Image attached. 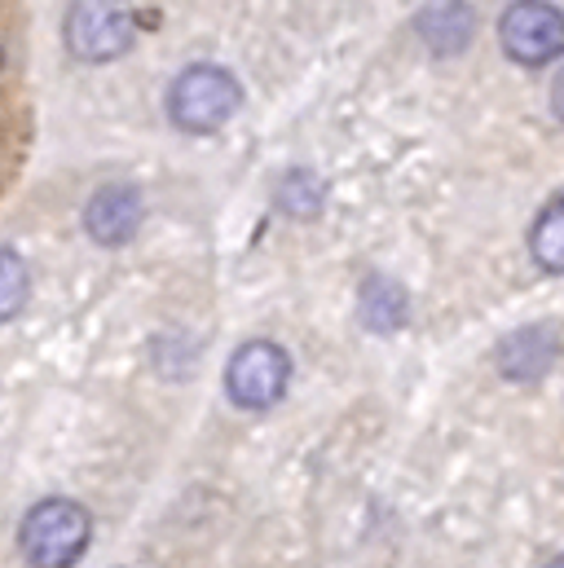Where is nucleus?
Wrapping results in <instances>:
<instances>
[{
    "instance_id": "nucleus-1",
    "label": "nucleus",
    "mask_w": 564,
    "mask_h": 568,
    "mask_svg": "<svg viewBox=\"0 0 564 568\" xmlns=\"http://www.w3.org/2000/svg\"><path fill=\"white\" fill-rule=\"evenodd\" d=\"M239 106H243V84L216 62L185 67L168 89V120L181 133H194V138H208V133L225 129Z\"/></svg>"
},
{
    "instance_id": "nucleus-2",
    "label": "nucleus",
    "mask_w": 564,
    "mask_h": 568,
    "mask_svg": "<svg viewBox=\"0 0 564 568\" xmlns=\"http://www.w3.org/2000/svg\"><path fill=\"white\" fill-rule=\"evenodd\" d=\"M93 520L71 498H44L22 516L18 547L31 568H75L89 551Z\"/></svg>"
},
{
    "instance_id": "nucleus-3",
    "label": "nucleus",
    "mask_w": 564,
    "mask_h": 568,
    "mask_svg": "<svg viewBox=\"0 0 564 568\" xmlns=\"http://www.w3.org/2000/svg\"><path fill=\"white\" fill-rule=\"evenodd\" d=\"M138 40V13L129 0H75L67 9V49L80 62H115Z\"/></svg>"
},
{
    "instance_id": "nucleus-4",
    "label": "nucleus",
    "mask_w": 564,
    "mask_h": 568,
    "mask_svg": "<svg viewBox=\"0 0 564 568\" xmlns=\"http://www.w3.org/2000/svg\"><path fill=\"white\" fill-rule=\"evenodd\" d=\"M291 388V357L274 339H248L225 366V397L239 410H274Z\"/></svg>"
},
{
    "instance_id": "nucleus-5",
    "label": "nucleus",
    "mask_w": 564,
    "mask_h": 568,
    "mask_svg": "<svg viewBox=\"0 0 564 568\" xmlns=\"http://www.w3.org/2000/svg\"><path fill=\"white\" fill-rule=\"evenodd\" d=\"M498 44L516 67H547L564 53V9L552 0H512L498 18Z\"/></svg>"
},
{
    "instance_id": "nucleus-6",
    "label": "nucleus",
    "mask_w": 564,
    "mask_h": 568,
    "mask_svg": "<svg viewBox=\"0 0 564 568\" xmlns=\"http://www.w3.org/2000/svg\"><path fill=\"white\" fill-rule=\"evenodd\" d=\"M556 362H561V335L552 326H521V331L503 335L494 348V366L512 384H534Z\"/></svg>"
},
{
    "instance_id": "nucleus-7",
    "label": "nucleus",
    "mask_w": 564,
    "mask_h": 568,
    "mask_svg": "<svg viewBox=\"0 0 564 568\" xmlns=\"http://www.w3.org/2000/svg\"><path fill=\"white\" fill-rule=\"evenodd\" d=\"M145 216V203L133 185H102L89 203H84V230L93 243L102 247H124L133 243Z\"/></svg>"
},
{
    "instance_id": "nucleus-8",
    "label": "nucleus",
    "mask_w": 564,
    "mask_h": 568,
    "mask_svg": "<svg viewBox=\"0 0 564 568\" xmlns=\"http://www.w3.org/2000/svg\"><path fill=\"white\" fill-rule=\"evenodd\" d=\"M420 36L423 44L436 53V58H454L472 44L476 36V13L467 0H432L427 9L420 13Z\"/></svg>"
},
{
    "instance_id": "nucleus-9",
    "label": "nucleus",
    "mask_w": 564,
    "mask_h": 568,
    "mask_svg": "<svg viewBox=\"0 0 564 568\" xmlns=\"http://www.w3.org/2000/svg\"><path fill=\"white\" fill-rule=\"evenodd\" d=\"M357 317H362L366 331H375V335L402 331L406 317H411V295H406V286L384 278V274H371V278L362 283V291H357Z\"/></svg>"
},
{
    "instance_id": "nucleus-10",
    "label": "nucleus",
    "mask_w": 564,
    "mask_h": 568,
    "mask_svg": "<svg viewBox=\"0 0 564 568\" xmlns=\"http://www.w3.org/2000/svg\"><path fill=\"white\" fill-rule=\"evenodd\" d=\"M530 256L538 270L564 274V194L552 199L530 225Z\"/></svg>"
},
{
    "instance_id": "nucleus-11",
    "label": "nucleus",
    "mask_w": 564,
    "mask_h": 568,
    "mask_svg": "<svg viewBox=\"0 0 564 568\" xmlns=\"http://www.w3.org/2000/svg\"><path fill=\"white\" fill-rule=\"evenodd\" d=\"M326 203V185L309 168H291L279 181V207L295 221H313Z\"/></svg>"
},
{
    "instance_id": "nucleus-12",
    "label": "nucleus",
    "mask_w": 564,
    "mask_h": 568,
    "mask_svg": "<svg viewBox=\"0 0 564 568\" xmlns=\"http://www.w3.org/2000/svg\"><path fill=\"white\" fill-rule=\"evenodd\" d=\"M27 295H31V274H27L22 256L0 243V322L18 317L22 304H27Z\"/></svg>"
},
{
    "instance_id": "nucleus-13",
    "label": "nucleus",
    "mask_w": 564,
    "mask_h": 568,
    "mask_svg": "<svg viewBox=\"0 0 564 568\" xmlns=\"http://www.w3.org/2000/svg\"><path fill=\"white\" fill-rule=\"evenodd\" d=\"M552 111H556V120L564 124V71L556 75V84H552Z\"/></svg>"
},
{
    "instance_id": "nucleus-14",
    "label": "nucleus",
    "mask_w": 564,
    "mask_h": 568,
    "mask_svg": "<svg viewBox=\"0 0 564 568\" xmlns=\"http://www.w3.org/2000/svg\"><path fill=\"white\" fill-rule=\"evenodd\" d=\"M543 568H564V556H556V560H547Z\"/></svg>"
}]
</instances>
